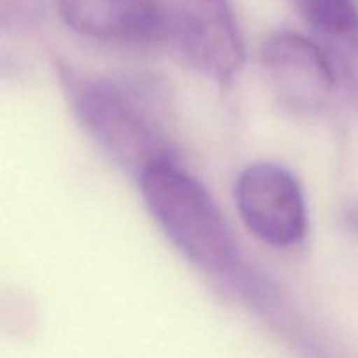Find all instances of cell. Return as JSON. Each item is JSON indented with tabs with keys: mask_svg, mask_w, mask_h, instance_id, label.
I'll return each instance as SVG.
<instances>
[{
	"mask_svg": "<svg viewBox=\"0 0 358 358\" xmlns=\"http://www.w3.org/2000/svg\"><path fill=\"white\" fill-rule=\"evenodd\" d=\"M59 79L79 124L119 166L140 177L175 159L166 108L156 87L70 69H63Z\"/></svg>",
	"mask_w": 358,
	"mask_h": 358,
	"instance_id": "6da1fadb",
	"label": "cell"
},
{
	"mask_svg": "<svg viewBox=\"0 0 358 358\" xmlns=\"http://www.w3.org/2000/svg\"><path fill=\"white\" fill-rule=\"evenodd\" d=\"M138 184L152 219L191 264L208 275H236V245L222 212L177 159L149 168Z\"/></svg>",
	"mask_w": 358,
	"mask_h": 358,
	"instance_id": "7a4b0ae2",
	"label": "cell"
},
{
	"mask_svg": "<svg viewBox=\"0 0 358 358\" xmlns=\"http://www.w3.org/2000/svg\"><path fill=\"white\" fill-rule=\"evenodd\" d=\"M168 38L201 76L226 84L245 63V42L229 0H168Z\"/></svg>",
	"mask_w": 358,
	"mask_h": 358,
	"instance_id": "3957f363",
	"label": "cell"
},
{
	"mask_svg": "<svg viewBox=\"0 0 358 358\" xmlns=\"http://www.w3.org/2000/svg\"><path fill=\"white\" fill-rule=\"evenodd\" d=\"M234 201L245 227L269 247H296L306 236L304 192L282 164L269 161L248 164L236 178Z\"/></svg>",
	"mask_w": 358,
	"mask_h": 358,
	"instance_id": "277c9868",
	"label": "cell"
},
{
	"mask_svg": "<svg viewBox=\"0 0 358 358\" xmlns=\"http://www.w3.org/2000/svg\"><path fill=\"white\" fill-rule=\"evenodd\" d=\"M261 65L280 105L297 114L322 110L336 91L325 52L317 41L304 35H269L261 48Z\"/></svg>",
	"mask_w": 358,
	"mask_h": 358,
	"instance_id": "5b68a950",
	"label": "cell"
},
{
	"mask_svg": "<svg viewBox=\"0 0 358 358\" xmlns=\"http://www.w3.org/2000/svg\"><path fill=\"white\" fill-rule=\"evenodd\" d=\"M63 23L83 37L121 44H152L168 37L161 0H58Z\"/></svg>",
	"mask_w": 358,
	"mask_h": 358,
	"instance_id": "8992f818",
	"label": "cell"
},
{
	"mask_svg": "<svg viewBox=\"0 0 358 358\" xmlns=\"http://www.w3.org/2000/svg\"><path fill=\"white\" fill-rule=\"evenodd\" d=\"M315 41L320 44L331 65L336 91L343 93L348 103L358 110V27L345 34Z\"/></svg>",
	"mask_w": 358,
	"mask_h": 358,
	"instance_id": "52a82bcc",
	"label": "cell"
},
{
	"mask_svg": "<svg viewBox=\"0 0 358 358\" xmlns=\"http://www.w3.org/2000/svg\"><path fill=\"white\" fill-rule=\"evenodd\" d=\"M294 3L317 38L345 34L358 27L357 0H294Z\"/></svg>",
	"mask_w": 358,
	"mask_h": 358,
	"instance_id": "ba28073f",
	"label": "cell"
},
{
	"mask_svg": "<svg viewBox=\"0 0 358 358\" xmlns=\"http://www.w3.org/2000/svg\"><path fill=\"white\" fill-rule=\"evenodd\" d=\"M37 7L38 0H2V21H28Z\"/></svg>",
	"mask_w": 358,
	"mask_h": 358,
	"instance_id": "9c48e42d",
	"label": "cell"
},
{
	"mask_svg": "<svg viewBox=\"0 0 358 358\" xmlns=\"http://www.w3.org/2000/svg\"><path fill=\"white\" fill-rule=\"evenodd\" d=\"M343 220H345V226L348 227L350 233H353L355 236H358V201L353 203V205H350L348 208L345 210V217H343Z\"/></svg>",
	"mask_w": 358,
	"mask_h": 358,
	"instance_id": "30bf717a",
	"label": "cell"
}]
</instances>
